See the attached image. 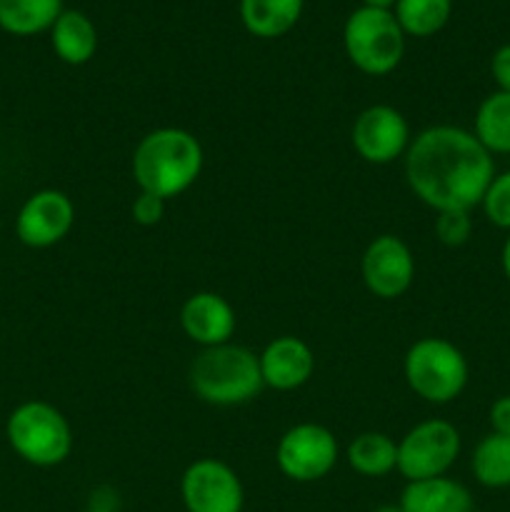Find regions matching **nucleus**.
Segmentation results:
<instances>
[{"mask_svg":"<svg viewBox=\"0 0 510 512\" xmlns=\"http://www.w3.org/2000/svg\"><path fill=\"white\" fill-rule=\"evenodd\" d=\"M495 178L493 155L478 143L473 130L433 125L423 130L405 153V180L415 198L435 213L473 210L483 203Z\"/></svg>","mask_w":510,"mask_h":512,"instance_id":"obj_1","label":"nucleus"},{"mask_svg":"<svg viewBox=\"0 0 510 512\" xmlns=\"http://www.w3.org/2000/svg\"><path fill=\"white\" fill-rule=\"evenodd\" d=\"M203 170V148L183 128H158L145 135L133 153V178L140 193L178 198L198 180Z\"/></svg>","mask_w":510,"mask_h":512,"instance_id":"obj_2","label":"nucleus"},{"mask_svg":"<svg viewBox=\"0 0 510 512\" xmlns=\"http://www.w3.org/2000/svg\"><path fill=\"white\" fill-rule=\"evenodd\" d=\"M188 380L203 403L220 408L250 403L265 388L258 355L233 343L200 350L190 365Z\"/></svg>","mask_w":510,"mask_h":512,"instance_id":"obj_3","label":"nucleus"},{"mask_svg":"<svg viewBox=\"0 0 510 512\" xmlns=\"http://www.w3.org/2000/svg\"><path fill=\"white\" fill-rule=\"evenodd\" d=\"M5 438L20 460L35 468H55L73 450V428L55 405L25 400L5 420Z\"/></svg>","mask_w":510,"mask_h":512,"instance_id":"obj_4","label":"nucleus"},{"mask_svg":"<svg viewBox=\"0 0 510 512\" xmlns=\"http://www.w3.org/2000/svg\"><path fill=\"white\" fill-rule=\"evenodd\" d=\"M405 383L418 398L448 405L463 395L470 368L463 350L445 338H423L410 345L403 363Z\"/></svg>","mask_w":510,"mask_h":512,"instance_id":"obj_5","label":"nucleus"},{"mask_svg":"<svg viewBox=\"0 0 510 512\" xmlns=\"http://www.w3.org/2000/svg\"><path fill=\"white\" fill-rule=\"evenodd\" d=\"M343 45L350 63L365 75H388L405 55V33L393 10L358 8L343 25Z\"/></svg>","mask_w":510,"mask_h":512,"instance_id":"obj_6","label":"nucleus"},{"mask_svg":"<svg viewBox=\"0 0 510 512\" xmlns=\"http://www.w3.org/2000/svg\"><path fill=\"white\" fill-rule=\"evenodd\" d=\"M460 455V433L448 420H423L398 443V473L408 483L443 478Z\"/></svg>","mask_w":510,"mask_h":512,"instance_id":"obj_7","label":"nucleus"},{"mask_svg":"<svg viewBox=\"0 0 510 512\" xmlns=\"http://www.w3.org/2000/svg\"><path fill=\"white\" fill-rule=\"evenodd\" d=\"M338 453V440L325 425L300 423L280 438L275 463L285 478L295 483H315L335 468Z\"/></svg>","mask_w":510,"mask_h":512,"instance_id":"obj_8","label":"nucleus"},{"mask_svg":"<svg viewBox=\"0 0 510 512\" xmlns=\"http://www.w3.org/2000/svg\"><path fill=\"white\" fill-rule=\"evenodd\" d=\"M180 493L188 512H240L243 485L228 463L215 458L195 460L185 468Z\"/></svg>","mask_w":510,"mask_h":512,"instance_id":"obj_9","label":"nucleus"},{"mask_svg":"<svg viewBox=\"0 0 510 512\" xmlns=\"http://www.w3.org/2000/svg\"><path fill=\"white\" fill-rule=\"evenodd\" d=\"M350 140L365 163L388 165L408 153V120L393 105H370L355 118Z\"/></svg>","mask_w":510,"mask_h":512,"instance_id":"obj_10","label":"nucleus"},{"mask_svg":"<svg viewBox=\"0 0 510 512\" xmlns=\"http://www.w3.org/2000/svg\"><path fill=\"white\" fill-rule=\"evenodd\" d=\"M73 223L75 205L63 190H38L20 205L15 235L28 248H53L73 230Z\"/></svg>","mask_w":510,"mask_h":512,"instance_id":"obj_11","label":"nucleus"},{"mask_svg":"<svg viewBox=\"0 0 510 512\" xmlns=\"http://www.w3.org/2000/svg\"><path fill=\"white\" fill-rule=\"evenodd\" d=\"M363 283L375 298L395 300L405 295L415 278V258L398 235H378L370 240L360 260Z\"/></svg>","mask_w":510,"mask_h":512,"instance_id":"obj_12","label":"nucleus"},{"mask_svg":"<svg viewBox=\"0 0 510 512\" xmlns=\"http://www.w3.org/2000/svg\"><path fill=\"white\" fill-rule=\"evenodd\" d=\"M260 360V375H263L265 388L280 390H298L313 378L315 373V355L305 340L295 335H280L265 345Z\"/></svg>","mask_w":510,"mask_h":512,"instance_id":"obj_13","label":"nucleus"},{"mask_svg":"<svg viewBox=\"0 0 510 512\" xmlns=\"http://www.w3.org/2000/svg\"><path fill=\"white\" fill-rule=\"evenodd\" d=\"M235 310L223 295L218 293H195L180 308V328L200 348H215V345L230 343L235 333Z\"/></svg>","mask_w":510,"mask_h":512,"instance_id":"obj_14","label":"nucleus"},{"mask_svg":"<svg viewBox=\"0 0 510 512\" xmlns=\"http://www.w3.org/2000/svg\"><path fill=\"white\" fill-rule=\"evenodd\" d=\"M398 505L403 512H475L470 490L448 475L408 483Z\"/></svg>","mask_w":510,"mask_h":512,"instance_id":"obj_15","label":"nucleus"},{"mask_svg":"<svg viewBox=\"0 0 510 512\" xmlns=\"http://www.w3.org/2000/svg\"><path fill=\"white\" fill-rule=\"evenodd\" d=\"M50 45L63 63L85 65L98 50V30L80 10H63L50 28Z\"/></svg>","mask_w":510,"mask_h":512,"instance_id":"obj_16","label":"nucleus"},{"mask_svg":"<svg viewBox=\"0 0 510 512\" xmlns=\"http://www.w3.org/2000/svg\"><path fill=\"white\" fill-rule=\"evenodd\" d=\"M303 8L305 0H240V20L250 35L273 40L298 25Z\"/></svg>","mask_w":510,"mask_h":512,"instance_id":"obj_17","label":"nucleus"},{"mask_svg":"<svg viewBox=\"0 0 510 512\" xmlns=\"http://www.w3.org/2000/svg\"><path fill=\"white\" fill-rule=\"evenodd\" d=\"M63 10V0H0V30L15 38L50 33Z\"/></svg>","mask_w":510,"mask_h":512,"instance_id":"obj_18","label":"nucleus"},{"mask_svg":"<svg viewBox=\"0 0 510 512\" xmlns=\"http://www.w3.org/2000/svg\"><path fill=\"white\" fill-rule=\"evenodd\" d=\"M473 135L490 155H510V93L495 90L475 110Z\"/></svg>","mask_w":510,"mask_h":512,"instance_id":"obj_19","label":"nucleus"},{"mask_svg":"<svg viewBox=\"0 0 510 512\" xmlns=\"http://www.w3.org/2000/svg\"><path fill=\"white\" fill-rule=\"evenodd\" d=\"M345 460L365 478H383L398 470V443L385 433H360L350 440Z\"/></svg>","mask_w":510,"mask_h":512,"instance_id":"obj_20","label":"nucleus"},{"mask_svg":"<svg viewBox=\"0 0 510 512\" xmlns=\"http://www.w3.org/2000/svg\"><path fill=\"white\" fill-rule=\"evenodd\" d=\"M473 478L483 488L500 490L510 488V438L508 435L488 433L473 450L470 458Z\"/></svg>","mask_w":510,"mask_h":512,"instance_id":"obj_21","label":"nucleus"},{"mask_svg":"<svg viewBox=\"0 0 510 512\" xmlns=\"http://www.w3.org/2000/svg\"><path fill=\"white\" fill-rule=\"evenodd\" d=\"M393 15L405 38H430L448 25L453 0H398Z\"/></svg>","mask_w":510,"mask_h":512,"instance_id":"obj_22","label":"nucleus"},{"mask_svg":"<svg viewBox=\"0 0 510 512\" xmlns=\"http://www.w3.org/2000/svg\"><path fill=\"white\" fill-rule=\"evenodd\" d=\"M480 208H483L485 218H488L495 228L508 230L510 233V170L495 173L488 190H485Z\"/></svg>","mask_w":510,"mask_h":512,"instance_id":"obj_23","label":"nucleus"},{"mask_svg":"<svg viewBox=\"0 0 510 512\" xmlns=\"http://www.w3.org/2000/svg\"><path fill=\"white\" fill-rule=\"evenodd\" d=\"M435 235L448 248H460L473 235V220L468 210H443L435 218Z\"/></svg>","mask_w":510,"mask_h":512,"instance_id":"obj_24","label":"nucleus"},{"mask_svg":"<svg viewBox=\"0 0 510 512\" xmlns=\"http://www.w3.org/2000/svg\"><path fill=\"white\" fill-rule=\"evenodd\" d=\"M133 220L143 228H153L163 220L165 215V200L158 198V195H150V193H138V198L133 200Z\"/></svg>","mask_w":510,"mask_h":512,"instance_id":"obj_25","label":"nucleus"},{"mask_svg":"<svg viewBox=\"0 0 510 512\" xmlns=\"http://www.w3.org/2000/svg\"><path fill=\"white\" fill-rule=\"evenodd\" d=\"M490 75L503 93H510V43L500 45L490 58Z\"/></svg>","mask_w":510,"mask_h":512,"instance_id":"obj_26","label":"nucleus"},{"mask_svg":"<svg viewBox=\"0 0 510 512\" xmlns=\"http://www.w3.org/2000/svg\"><path fill=\"white\" fill-rule=\"evenodd\" d=\"M490 433L508 435L510 438V395H500L493 405H490Z\"/></svg>","mask_w":510,"mask_h":512,"instance_id":"obj_27","label":"nucleus"},{"mask_svg":"<svg viewBox=\"0 0 510 512\" xmlns=\"http://www.w3.org/2000/svg\"><path fill=\"white\" fill-rule=\"evenodd\" d=\"M500 265H503L505 280H508V283H510V235H508V238H505L503 250H500Z\"/></svg>","mask_w":510,"mask_h":512,"instance_id":"obj_28","label":"nucleus"},{"mask_svg":"<svg viewBox=\"0 0 510 512\" xmlns=\"http://www.w3.org/2000/svg\"><path fill=\"white\" fill-rule=\"evenodd\" d=\"M398 0H363L365 8H378V10H393Z\"/></svg>","mask_w":510,"mask_h":512,"instance_id":"obj_29","label":"nucleus"},{"mask_svg":"<svg viewBox=\"0 0 510 512\" xmlns=\"http://www.w3.org/2000/svg\"><path fill=\"white\" fill-rule=\"evenodd\" d=\"M373 512H403V508L400 505H378Z\"/></svg>","mask_w":510,"mask_h":512,"instance_id":"obj_30","label":"nucleus"},{"mask_svg":"<svg viewBox=\"0 0 510 512\" xmlns=\"http://www.w3.org/2000/svg\"><path fill=\"white\" fill-rule=\"evenodd\" d=\"M85 512H110V510H103V508H90V510H85Z\"/></svg>","mask_w":510,"mask_h":512,"instance_id":"obj_31","label":"nucleus"}]
</instances>
